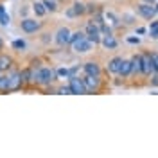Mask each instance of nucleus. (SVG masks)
<instances>
[{"mask_svg": "<svg viewBox=\"0 0 158 158\" xmlns=\"http://www.w3.org/2000/svg\"><path fill=\"white\" fill-rule=\"evenodd\" d=\"M58 79V70L52 67H38L34 69V85L38 86H50Z\"/></svg>", "mask_w": 158, "mask_h": 158, "instance_id": "1", "label": "nucleus"}, {"mask_svg": "<svg viewBox=\"0 0 158 158\" xmlns=\"http://www.w3.org/2000/svg\"><path fill=\"white\" fill-rule=\"evenodd\" d=\"M85 32H86V38L94 43V45H99L101 40H102V34H101V27H99L95 22L90 20L88 23L85 25Z\"/></svg>", "mask_w": 158, "mask_h": 158, "instance_id": "2", "label": "nucleus"}, {"mask_svg": "<svg viewBox=\"0 0 158 158\" xmlns=\"http://www.w3.org/2000/svg\"><path fill=\"white\" fill-rule=\"evenodd\" d=\"M69 85H70V90H72L74 95H85V94H88L86 85H85V79L79 77V76H70Z\"/></svg>", "mask_w": 158, "mask_h": 158, "instance_id": "3", "label": "nucleus"}, {"mask_svg": "<svg viewBox=\"0 0 158 158\" xmlns=\"http://www.w3.org/2000/svg\"><path fill=\"white\" fill-rule=\"evenodd\" d=\"M137 15L142 16L144 20H153L156 16V7H155V4L140 2V4H137Z\"/></svg>", "mask_w": 158, "mask_h": 158, "instance_id": "4", "label": "nucleus"}, {"mask_svg": "<svg viewBox=\"0 0 158 158\" xmlns=\"http://www.w3.org/2000/svg\"><path fill=\"white\" fill-rule=\"evenodd\" d=\"M43 27V22H38L36 18H23L20 22V29L23 31L25 34H34Z\"/></svg>", "mask_w": 158, "mask_h": 158, "instance_id": "5", "label": "nucleus"}, {"mask_svg": "<svg viewBox=\"0 0 158 158\" xmlns=\"http://www.w3.org/2000/svg\"><path fill=\"white\" fill-rule=\"evenodd\" d=\"M142 70H144V76H146V77L153 76V74L156 72V65H155V61H153L151 52H144V54H142Z\"/></svg>", "mask_w": 158, "mask_h": 158, "instance_id": "6", "label": "nucleus"}, {"mask_svg": "<svg viewBox=\"0 0 158 158\" xmlns=\"http://www.w3.org/2000/svg\"><path fill=\"white\" fill-rule=\"evenodd\" d=\"M7 77H9V86H11V92H18L22 90L25 85L22 81V76H20V70H13L11 69L7 72Z\"/></svg>", "mask_w": 158, "mask_h": 158, "instance_id": "7", "label": "nucleus"}, {"mask_svg": "<svg viewBox=\"0 0 158 158\" xmlns=\"http://www.w3.org/2000/svg\"><path fill=\"white\" fill-rule=\"evenodd\" d=\"M70 36H72V31L69 27H59L54 34V40L59 47H65V45H70Z\"/></svg>", "mask_w": 158, "mask_h": 158, "instance_id": "8", "label": "nucleus"}, {"mask_svg": "<svg viewBox=\"0 0 158 158\" xmlns=\"http://www.w3.org/2000/svg\"><path fill=\"white\" fill-rule=\"evenodd\" d=\"M85 85H86V90H88V94H97L99 90H101V77L97 76H88V74H85Z\"/></svg>", "mask_w": 158, "mask_h": 158, "instance_id": "9", "label": "nucleus"}, {"mask_svg": "<svg viewBox=\"0 0 158 158\" xmlns=\"http://www.w3.org/2000/svg\"><path fill=\"white\" fill-rule=\"evenodd\" d=\"M85 15H86V6L83 2H74L72 7L67 11L69 18H79V16H85Z\"/></svg>", "mask_w": 158, "mask_h": 158, "instance_id": "10", "label": "nucleus"}, {"mask_svg": "<svg viewBox=\"0 0 158 158\" xmlns=\"http://www.w3.org/2000/svg\"><path fill=\"white\" fill-rule=\"evenodd\" d=\"M72 49H74V52H77V54H86V52H90V50L94 49V43L88 38H83V40H79V41H76L72 45Z\"/></svg>", "mask_w": 158, "mask_h": 158, "instance_id": "11", "label": "nucleus"}, {"mask_svg": "<svg viewBox=\"0 0 158 158\" xmlns=\"http://www.w3.org/2000/svg\"><path fill=\"white\" fill-rule=\"evenodd\" d=\"M83 72L88 74V76H97V77L102 76V69H101V65H99L97 61H86L83 65Z\"/></svg>", "mask_w": 158, "mask_h": 158, "instance_id": "12", "label": "nucleus"}, {"mask_svg": "<svg viewBox=\"0 0 158 158\" xmlns=\"http://www.w3.org/2000/svg\"><path fill=\"white\" fill-rule=\"evenodd\" d=\"M118 76H120L122 79L133 76V65H131V59H122L120 69H118Z\"/></svg>", "mask_w": 158, "mask_h": 158, "instance_id": "13", "label": "nucleus"}, {"mask_svg": "<svg viewBox=\"0 0 158 158\" xmlns=\"http://www.w3.org/2000/svg\"><path fill=\"white\" fill-rule=\"evenodd\" d=\"M120 63H122V58H120V56H113V58L106 63V72H108V74H118Z\"/></svg>", "mask_w": 158, "mask_h": 158, "instance_id": "14", "label": "nucleus"}, {"mask_svg": "<svg viewBox=\"0 0 158 158\" xmlns=\"http://www.w3.org/2000/svg\"><path fill=\"white\" fill-rule=\"evenodd\" d=\"M101 45H102L106 50H115L118 47V41H117V38H115L113 34H110V36H102Z\"/></svg>", "mask_w": 158, "mask_h": 158, "instance_id": "15", "label": "nucleus"}, {"mask_svg": "<svg viewBox=\"0 0 158 158\" xmlns=\"http://www.w3.org/2000/svg\"><path fill=\"white\" fill-rule=\"evenodd\" d=\"M131 65H133V76H144V70H142V54H135L131 58Z\"/></svg>", "mask_w": 158, "mask_h": 158, "instance_id": "16", "label": "nucleus"}, {"mask_svg": "<svg viewBox=\"0 0 158 158\" xmlns=\"http://www.w3.org/2000/svg\"><path fill=\"white\" fill-rule=\"evenodd\" d=\"M20 76H22L23 85H31V83H34V67H25L23 70H20Z\"/></svg>", "mask_w": 158, "mask_h": 158, "instance_id": "17", "label": "nucleus"}, {"mask_svg": "<svg viewBox=\"0 0 158 158\" xmlns=\"http://www.w3.org/2000/svg\"><path fill=\"white\" fill-rule=\"evenodd\" d=\"M13 58L11 56H7V54H0V70L2 72H9L11 69H13Z\"/></svg>", "mask_w": 158, "mask_h": 158, "instance_id": "18", "label": "nucleus"}, {"mask_svg": "<svg viewBox=\"0 0 158 158\" xmlns=\"http://www.w3.org/2000/svg\"><path fill=\"white\" fill-rule=\"evenodd\" d=\"M32 11H34V15H36L38 18H43V16H45V15L49 13V11H47V7H45V4H43L41 0L32 4Z\"/></svg>", "mask_w": 158, "mask_h": 158, "instance_id": "19", "label": "nucleus"}, {"mask_svg": "<svg viewBox=\"0 0 158 158\" xmlns=\"http://www.w3.org/2000/svg\"><path fill=\"white\" fill-rule=\"evenodd\" d=\"M104 22L108 23V25H111L113 29H117L118 25H120V22H118V18L111 13V11H104Z\"/></svg>", "mask_w": 158, "mask_h": 158, "instance_id": "20", "label": "nucleus"}, {"mask_svg": "<svg viewBox=\"0 0 158 158\" xmlns=\"http://www.w3.org/2000/svg\"><path fill=\"white\" fill-rule=\"evenodd\" d=\"M9 92H11L9 77H7V74H6V76H2V79H0V94H9Z\"/></svg>", "mask_w": 158, "mask_h": 158, "instance_id": "21", "label": "nucleus"}, {"mask_svg": "<svg viewBox=\"0 0 158 158\" xmlns=\"http://www.w3.org/2000/svg\"><path fill=\"white\" fill-rule=\"evenodd\" d=\"M49 13H58V0H41Z\"/></svg>", "mask_w": 158, "mask_h": 158, "instance_id": "22", "label": "nucleus"}, {"mask_svg": "<svg viewBox=\"0 0 158 158\" xmlns=\"http://www.w3.org/2000/svg\"><path fill=\"white\" fill-rule=\"evenodd\" d=\"M86 38V32L85 31H76V32H72V36H70V45H74L76 41H79V40Z\"/></svg>", "mask_w": 158, "mask_h": 158, "instance_id": "23", "label": "nucleus"}, {"mask_svg": "<svg viewBox=\"0 0 158 158\" xmlns=\"http://www.w3.org/2000/svg\"><path fill=\"white\" fill-rule=\"evenodd\" d=\"M99 27H101V34H102V36H110V34H113V27L108 25L106 22H104V23H101Z\"/></svg>", "mask_w": 158, "mask_h": 158, "instance_id": "24", "label": "nucleus"}, {"mask_svg": "<svg viewBox=\"0 0 158 158\" xmlns=\"http://www.w3.org/2000/svg\"><path fill=\"white\" fill-rule=\"evenodd\" d=\"M58 94H59V95H72L70 85H67V86H65V85H61V86L58 88Z\"/></svg>", "mask_w": 158, "mask_h": 158, "instance_id": "25", "label": "nucleus"}, {"mask_svg": "<svg viewBox=\"0 0 158 158\" xmlns=\"http://www.w3.org/2000/svg\"><path fill=\"white\" fill-rule=\"evenodd\" d=\"M27 47V43L23 41V40H15L13 41V49H16V50H23Z\"/></svg>", "mask_w": 158, "mask_h": 158, "instance_id": "26", "label": "nucleus"}, {"mask_svg": "<svg viewBox=\"0 0 158 158\" xmlns=\"http://www.w3.org/2000/svg\"><path fill=\"white\" fill-rule=\"evenodd\" d=\"M97 11H101V9H99V6H95V4H88L86 6V15H95Z\"/></svg>", "mask_w": 158, "mask_h": 158, "instance_id": "27", "label": "nucleus"}, {"mask_svg": "<svg viewBox=\"0 0 158 158\" xmlns=\"http://www.w3.org/2000/svg\"><path fill=\"white\" fill-rule=\"evenodd\" d=\"M9 22H11L9 15H6V13H2V15H0V23H2V25H9Z\"/></svg>", "mask_w": 158, "mask_h": 158, "instance_id": "28", "label": "nucleus"}, {"mask_svg": "<svg viewBox=\"0 0 158 158\" xmlns=\"http://www.w3.org/2000/svg\"><path fill=\"white\" fill-rule=\"evenodd\" d=\"M58 77H70V70L69 69H58Z\"/></svg>", "mask_w": 158, "mask_h": 158, "instance_id": "29", "label": "nucleus"}, {"mask_svg": "<svg viewBox=\"0 0 158 158\" xmlns=\"http://www.w3.org/2000/svg\"><path fill=\"white\" fill-rule=\"evenodd\" d=\"M151 85H155V86H158V72H155V74H153V79H151Z\"/></svg>", "mask_w": 158, "mask_h": 158, "instance_id": "30", "label": "nucleus"}, {"mask_svg": "<svg viewBox=\"0 0 158 158\" xmlns=\"http://www.w3.org/2000/svg\"><path fill=\"white\" fill-rule=\"evenodd\" d=\"M151 56H153V61H155V65H156V72H158V54L156 52H151Z\"/></svg>", "mask_w": 158, "mask_h": 158, "instance_id": "31", "label": "nucleus"}, {"mask_svg": "<svg viewBox=\"0 0 158 158\" xmlns=\"http://www.w3.org/2000/svg\"><path fill=\"white\" fill-rule=\"evenodd\" d=\"M122 20H126V23H133V16H128V15H122Z\"/></svg>", "mask_w": 158, "mask_h": 158, "instance_id": "32", "label": "nucleus"}, {"mask_svg": "<svg viewBox=\"0 0 158 158\" xmlns=\"http://www.w3.org/2000/svg\"><path fill=\"white\" fill-rule=\"evenodd\" d=\"M128 41H129V43H138L140 40H138V38H128Z\"/></svg>", "mask_w": 158, "mask_h": 158, "instance_id": "33", "label": "nucleus"}, {"mask_svg": "<svg viewBox=\"0 0 158 158\" xmlns=\"http://www.w3.org/2000/svg\"><path fill=\"white\" fill-rule=\"evenodd\" d=\"M140 2H148V4H156V0H140Z\"/></svg>", "mask_w": 158, "mask_h": 158, "instance_id": "34", "label": "nucleus"}, {"mask_svg": "<svg viewBox=\"0 0 158 158\" xmlns=\"http://www.w3.org/2000/svg\"><path fill=\"white\" fill-rule=\"evenodd\" d=\"M4 49V40H2V36H0V50Z\"/></svg>", "mask_w": 158, "mask_h": 158, "instance_id": "35", "label": "nucleus"}, {"mask_svg": "<svg viewBox=\"0 0 158 158\" xmlns=\"http://www.w3.org/2000/svg\"><path fill=\"white\" fill-rule=\"evenodd\" d=\"M2 13H4V6H2V4H0V15H2Z\"/></svg>", "mask_w": 158, "mask_h": 158, "instance_id": "36", "label": "nucleus"}, {"mask_svg": "<svg viewBox=\"0 0 158 158\" xmlns=\"http://www.w3.org/2000/svg\"><path fill=\"white\" fill-rule=\"evenodd\" d=\"M155 7H156V13H158V4H155Z\"/></svg>", "mask_w": 158, "mask_h": 158, "instance_id": "37", "label": "nucleus"}, {"mask_svg": "<svg viewBox=\"0 0 158 158\" xmlns=\"http://www.w3.org/2000/svg\"><path fill=\"white\" fill-rule=\"evenodd\" d=\"M0 79H2V74H0Z\"/></svg>", "mask_w": 158, "mask_h": 158, "instance_id": "38", "label": "nucleus"}, {"mask_svg": "<svg viewBox=\"0 0 158 158\" xmlns=\"http://www.w3.org/2000/svg\"><path fill=\"white\" fill-rule=\"evenodd\" d=\"M0 72H2V70H0Z\"/></svg>", "mask_w": 158, "mask_h": 158, "instance_id": "39", "label": "nucleus"}]
</instances>
